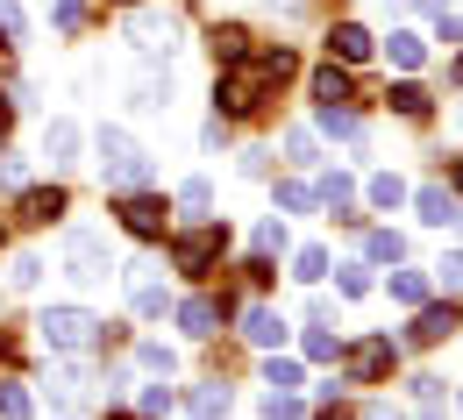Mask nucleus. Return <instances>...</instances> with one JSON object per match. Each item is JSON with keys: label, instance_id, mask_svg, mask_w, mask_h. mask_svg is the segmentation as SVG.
<instances>
[{"label": "nucleus", "instance_id": "1", "mask_svg": "<svg viewBox=\"0 0 463 420\" xmlns=\"http://www.w3.org/2000/svg\"><path fill=\"white\" fill-rule=\"evenodd\" d=\"M292 79V51H242L235 64H222V79H214V115H257L264 107V93H279Z\"/></svg>", "mask_w": 463, "mask_h": 420}, {"label": "nucleus", "instance_id": "2", "mask_svg": "<svg viewBox=\"0 0 463 420\" xmlns=\"http://www.w3.org/2000/svg\"><path fill=\"white\" fill-rule=\"evenodd\" d=\"M100 179H108V192H143L150 185V150L128 128H100Z\"/></svg>", "mask_w": 463, "mask_h": 420}, {"label": "nucleus", "instance_id": "3", "mask_svg": "<svg viewBox=\"0 0 463 420\" xmlns=\"http://www.w3.org/2000/svg\"><path fill=\"white\" fill-rule=\"evenodd\" d=\"M36 328H43V342L64 350V357H79V350H93V342H100V321H93L86 306H43V313H36Z\"/></svg>", "mask_w": 463, "mask_h": 420}, {"label": "nucleus", "instance_id": "4", "mask_svg": "<svg viewBox=\"0 0 463 420\" xmlns=\"http://www.w3.org/2000/svg\"><path fill=\"white\" fill-rule=\"evenodd\" d=\"M222 249H229V229L207 221V229H185V236L172 242V264L185 271V278H207V271L222 264Z\"/></svg>", "mask_w": 463, "mask_h": 420}, {"label": "nucleus", "instance_id": "5", "mask_svg": "<svg viewBox=\"0 0 463 420\" xmlns=\"http://www.w3.org/2000/svg\"><path fill=\"white\" fill-rule=\"evenodd\" d=\"M64 271H71L79 285H100V278L115 271V257H108V236H100V229H71V236H64Z\"/></svg>", "mask_w": 463, "mask_h": 420}, {"label": "nucleus", "instance_id": "6", "mask_svg": "<svg viewBox=\"0 0 463 420\" xmlns=\"http://www.w3.org/2000/svg\"><path fill=\"white\" fill-rule=\"evenodd\" d=\"M121 229L136 242H157L165 236V200H157L150 185H143V192H121Z\"/></svg>", "mask_w": 463, "mask_h": 420}, {"label": "nucleus", "instance_id": "7", "mask_svg": "<svg viewBox=\"0 0 463 420\" xmlns=\"http://www.w3.org/2000/svg\"><path fill=\"white\" fill-rule=\"evenodd\" d=\"M172 14H157V7H136V14H128V43H136V51H143V58H157V51H172Z\"/></svg>", "mask_w": 463, "mask_h": 420}, {"label": "nucleus", "instance_id": "8", "mask_svg": "<svg viewBox=\"0 0 463 420\" xmlns=\"http://www.w3.org/2000/svg\"><path fill=\"white\" fill-rule=\"evenodd\" d=\"M413 207H420V221H428V229H463V200L449 192V185H420V192H413Z\"/></svg>", "mask_w": 463, "mask_h": 420}, {"label": "nucleus", "instance_id": "9", "mask_svg": "<svg viewBox=\"0 0 463 420\" xmlns=\"http://www.w3.org/2000/svg\"><path fill=\"white\" fill-rule=\"evenodd\" d=\"M385 370H392V342H385V335H371V342L349 350V378H356V385H378Z\"/></svg>", "mask_w": 463, "mask_h": 420}, {"label": "nucleus", "instance_id": "10", "mask_svg": "<svg viewBox=\"0 0 463 420\" xmlns=\"http://www.w3.org/2000/svg\"><path fill=\"white\" fill-rule=\"evenodd\" d=\"M79 143H86L79 121H64V115L43 128V157H51V172H71V164H79Z\"/></svg>", "mask_w": 463, "mask_h": 420}, {"label": "nucleus", "instance_id": "11", "mask_svg": "<svg viewBox=\"0 0 463 420\" xmlns=\"http://www.w3.org/2000/svg\"><path fill=\"white\" fill-rule=\"evenodd\" d=\"M14 214H22L29 229H51V221H58V214H64V185H29Z\"/></svg>", "mask_w": 463, "mask_h": 420}, {"label": "nucleus", "instance_id": "12", "mask_svg": "<svg viewBox=\"0 0 463 420\" xmlns=\"http://www.w3.org/2000/svg\"><path fill=\"white\" fill-rule=\"evenodd\" d=\"M328 58L335 64H364L371 58V29H364V22H335V29H328Z\"/></svg>", "mask_w": 463, "mask_h": 420}, {"label": "nucleus", "instance_id": "13", "mask_svg": "<svg viewBox=\"0 0 463 420\" xmlns=\"http://www.w3.org/2000/svg\"><path fill=\"white\" fill-rule=\"evenodd\" d=\"M128 300H136L143 321H157V313H165V285L150 278V264H128Z\"/></svg>", "mask_w": 463, "mask_h": 420}, {"label": "nucleus", "instance_id": "14", "mask_svg": "<svg viewBox=\"0 0 463 420\" xmlns=\"http://www.w3.org/2000/svg\"><path fill=\"white\" fill-rule=\"evenodd\" d=\"M128 107H136V115H165V107H172V71H150V79H136Z\"/></svg>", "mask_w": 463, "mask_h": 420}, {"label": "nucleus", "instance_id": "15", "mask_svg": "<svg viewBox=\"0 0 463 420\" xmlns=\"http://www.w3.org/2000/svg\"><path fill=\"white\" fill-rule=\"evenodd\" d=\"M242 335H250L257 350H286V321H279L271 306H250V313H242Z\"/></svg>", "mask_w": 463, "mask_h": 420}, {"label": "nucleus", "instance_id": "16", "mask_svg": "<svg viewBox=\"0 0 463 420\" xmlns=\"http://www.w3.org/2000/svg\"><path fill=\"white\" fill-rule=\"evenodd\" d=\"M449 328H457V306H420L413 313V342H449Z\"/></svg>", "mask_w": 463, "mask_h": 420}, {"label": "nucleus", "instance_id": "17", "mask_svg": "<svg viewBox=\"0 0 463 420\" xmlns=\"http://www.w3.org/2000/svg\"><path fill=\"white\" fill-rule=\"evenodd\" d=\"M214 321H222V306H214V300H185V306H178V328H185L193 342H207Z\"/></svg>", "mask_w": 463, "mask_h": 420}, {"label": "nucleus", "instance_id": "18", "mask_svg": "<svg viewBox=\"0 0 463 420\" xmlns=\"http://www.w3.org/2000/svg\"><path fill=\"white\" fill-rule=\"evenodd\" d=\"M314 100H321V107H349V71L343 64H321V71H314Z\"/></svg>", "mask_w": 463, "mask_h": 420}, {"label": "nucleus", "instance_id": "19", "mask_svg": "<svg viewBox=\"0 0 463 420\" xmlns=\"http://www.w3.org/2000/svg\"><path fill=\"white\" fill-rule=\"evenodd\" d=\"M207 51H214V58H222V64H235V58H242V51H250V36H242L235 22H214V29H207Z\"/></svg>", "mask_w": 463, "mask_h": 420}, {"label": "nucleus", "instance_id": "20", "mask_svg": "<svg viewBox=\"0 0 463 420\" xmlns=\"http://www.w3.org/2000/svg\"><path fill=\"white\" fill-rule=\"evenodd\" d=\"M193 420H229V385H222V378L193 392Z\"/></svg>", "mask_w": 463, "mask_h": 420}, {"label": "nucleus", "instance_id": "21", "mask_svg": "<svg viewBox=\"0 0 463 420\" xmlns=\"http://www.w3.org/2000/svg\"><path fill=\"white\" fill-rule=\"evenodd\" d=\"M364 257H371V264H400L406 242L392 236V229H371V236H364Z\"/></svg>", "mask_w": 463, "mask_h": 420}, {"label": "nucleus", "instance_id": "22", "mask_svg": "<svg viewBox=\"0 0 463 420\" xmlns=\"http://www.w3.org/2000/svg\"><path fill=\"white\" fill-rule=\"evenodd\" d=\"M364 200H371V207H400V200H406V179H400V172H378V179L364 185Z\"/></svg>", "mask_w": 463, "mask_h": 420}, {"label": "nucleus", "instance_id": "23", "mask_svg": "<svg viewBox=\"0 0 463 420\" xmlns=\"http://www.w3.org/2000/svg\"><path fill=\"white\" fill-rule=\"evenodd\" d=\"M385 100H392V107H400L406 121H428V107H435V100H428V93H420V86H392V93H385Z\"/></svg>", "mask_w": 463, "mask_h": 420}, {"label": "nucleus", "instance_id": "24", "mask_svg": "<svg viewBox=\"0 0 463 420\" xmlns=\"http://www.w3.org/2000/svg\"><path fill=\"white\" fill-rule=\"evenodd\" d=\"M321 271H328V249H321V242H307V249L292 257V278H299V285H314Z\"/></svg>", "mask_w": 463, "mask_h": 420}, {"label": "nucleus", "instance_id": "25", "mask_svg": "<svg viewBox=\"0 0 463 420\" xmlns=\"http://www.w3.org/2000/svg\"><path fill=\"white\" fill-rule=\"evenodd\" d=\"M392 300L400 306H428V278H420V271H392Z\"/></svg>", "mask_w": 463, "mask_h": 420}, {"label": "nucleus", "instance_id": "26", "mask_svg": "<svg viewBox=\"0 0 463 420\" xmlns=\"http://www.w3.org/2000/svg\"><path fill=\"white\" fill-rule=\"evenodd\" d=\"M392 64H406V71H413V64H428V43H420L413 29H392Z\"/></svg>", "mask_w": 463, "mask_h": 420}, {"label": "nucleus", "instance_id": "27", "mask_svg": "<svg viewBox=\"0 0 463 420\" xmlns=\"http://www.w3.org/2000/svg\"><path fill=\"white\" fill-rule=\"evenodd\" d=\"M321 128H328V135H343V143H356V135H364L356 107H321Z\"/></svg>", "mask_w": 463, "mask_h": 420}, {"label": "nucleus", "instance_id": "28", "mask_svg": "<svg viewBox=\"0 0 463 420\" xmlns=\"http://www.w3.org/2000/svg\"><path fill=\"white\" fill-rule=\"evenodd\" d=\"M314 200H321V192H314V185H299V179L279 185V207H286V214H314Z\"/></svg>", "mask_w": 463, "mask_h": 420}, {"label": "nucleus", "instance_id": "29", "mask_svg": "<svg viewBox=\"0 0 463 420\" xmlns=\"http://www.w3.org/2000/svg\"><path fill=\"white\" fill-rule=\"evenodd\" d=\"M136 363H143L150 378H172V370H178V357L165 350V342H143V350H136Z\"/></svg>", "mask_w": 463, "mask_h": 420}, {"label": "nucleus", "instance_id": "30", "mask_svg": "<svg viewBox=\"0 0 463 420\" xmlns=\"http://www.w3.org/2000/svg\"><path fill=\"white\" fill-rule=\"evenodd\" d=\"M264 385H271V392H299V363L271 357V363H264Z\"/></svg>", "mask_w": 463, "mask_h": 420}, {"label": "nucleus", "instance_id": "31", "mask_svg": "<svg viewBox=\"0 0 463 420\" xmlns=\"http://www.w3.org/2000/svg\"><path fill=\"white\" fill-rule=\"evenodd\" d=\"M321 200H328V207L343 214L349 200H356V179H349V172H328V179H321Z\"/></svg>", "mask_w": 463, "mask_h": 420}, {"label": "nucleus", "instance_id": "32", "mask_svg": "<svg viewBox=\"0 0 463 420\" xmlns=\"http://www.w3.org/2000/svg\"><path fill=\"white\" fill-rule=\"evenodd\" d=\"M178 207H185V214H207V207H214V185H207V179H185V185H178Z\"/></svg>", "mask_w": 463, "mask_h": 420}, {"label": "nucleus", "instance_id": "33", "mask_svg": "<svg viewBox=\"0 0 463 420\" xmlns=\"http://www.w3.org/2000/svg\"><path fill=\"white\" fill-rule=\"evenodd\" d=\"M286 157H292V164H314V157H321L314 128H292V135H286Z\"/></svg>", "mask_w": 463, "mask_h": 420}, {"label": "nucleus", "instance_id": "34", "mask_svg": "<svg viewBox=\"0 0 463 420\" xmlns=\"http://www.w3.org/2000/svg\"><path fill=\"white\" fill-rule=\"evenodd\" d=\"M136 414H143V420H165V414H172V392H165V385H143Z\"/></svg>", "mask_w": 463, "mask_h": 420}, {"label": "nucleus", "instance_id": "35", "mask_svg": "<svg viewBox=\"0 0 463 420\" xmlns=\"http://www.w3.org/2000/svg\"><path fill=\"white\" fill-rule=\"evenodd\" d=\"M36 278H43V257H14V264H7V285H22V293H29Z\"/></svg>", "mask_w": 463, "mask_h": 420}, {"label": "nucleus", "instance_id": "36", "mask_svg": "<svg viewBox=\"0 0 463 420\" xmlns=\"http://www.w3.org/2000/svg\"><path fill=\"white\" fill-rule=\"evenodd\" d=\"M264 420H299V392H264Z\"/></svg>", "mask_w": 463, "mask_h": 420}, {"label": "nucleus", "instance_id": "37", "mask_svg": "<svg viewBox=\"0 0 463 420\" xmlns=\"http://www.w3.org/2000/svg\"><path fill=\"white\" fill-rule=\"evenodd\" d=\"M0 420H29V392L22 385H0Z\"/></svg>", "mask_w": 463, "mask_h": 420}, {"label": "nucleus", "instance_id": "38", "mask_svg": "<svg viewBox=\"0 0 463 420\" xmlns=\"http://www.w3.org/2000/svg\"><path fill=\"white\" fill-rule=\"evenodd\" d=\"M307 357H314V363H335V335H328V328H307Z\"/></svg>", "mask_w": 463, "mask_h": 420}, {"label": "nucleus", "instance_id": "39", "mask_svg": "<svg viewBox=\"0 0 463 420\" xmlns=\"http://www.w3.org/2000/svg\"><path fill=\"white\" fill-rule=\"evenodd\" d=\"M279 249H286V229H279V221H264V229H257V257H264V264H271V257H279Z\"/></svg>", "mask_w": 463, "mask_h": 420}, {"label": "nucleus", "instance_id": "40", "mask_svg": "<svg viewBox=\"0 0 463 420\" xmlns=\"http://www.w3.org/2000/svg\"><path fill=\"white\" fill-rule=\"evenodd\" d=\"M335 285H343L349 300H364V293H371V271H364V264H343V278H335Z\"/></svg>", "mask_w": 463, "mask_h": 420}, {"label": "nucleus", "instance_id": "41", "mask_svg": "<svg viewBox=\"0 0 463 420\" xmlns=\"http://www.w3.org/2000/svg\"><path fill=\"white\" fill-rule=\"evenodd\" d=\"M58 29H64V36L86 29V0H58Z\"/></svg>", "mask_w": 463, "mask_h": 420}, {"label": "nucleus", "instance_id": "42", "mask_svg": "<svg viewBox=\"0 0 463 420\" xmlns=\"http://www.w3.org/2000/svg\"><path fill=\"white\" fill-rule=\"evenodd\" d=\"M435 271H442V285H449V293H463V249H449Z\"/></svg>", "mask_w": 463, "mask_h": 420}, {"label": "nucleus", "instance_id": "43", "mask_svg": "<svg viewBox=\"0 0 463 420\" xmlns=\"http://www.w3.org/2000/svg\"><path fill=\"white\" fill-rule=\"evenodd\" d=\"M0 36H7V43L22 36V0H0Z\"/></svg>", "mask_w": 463, "mask_h": 420}, {"label": "nucleus", "instance_id": "44", "mask_svg": "<svg viewBox=\"0 0 463 420\" xmlns=\"http://www.w3.org/2000/svg\"><path fill=\"white\" fill-rule=\"evenodd\" d=\"M200 143H207V150H222V143H229V115L207 121V128H200Z\"/></svg>", "mask_w": 463, "mask_h": 420}, {"label": "nucleus", "instance_id": "45", "mask_svg": "<svg viewBox=\"0 0 463 420\" xmlns=\"http://www.w3.org/2000/svg\"><path fill=\"white\" fill-rule=\"evenodd\" d=\"M0 185H22V157H7V150H0Z\"/></svg>", "mask_w": 463, "mask_h": 420}, {"label": "nucleus", "instance_id": "46", "mask_svg": "<svg viewBox=\"0 0 463 420\" xmlns=\"http://www.w3.org/2000/svg\"><path fill=\"white\" fill-rule=\"evenodd\" d=\"M420 7H428V14H435V22H442V14H449V0H420Z\"/></svg>", "mask_w": 463, "mask_h": 420}, {"label": "nucleus", "instance_id": "47", "mask_svg": "<svg viewBox=\"0 0 463 420\" xmlns=\"http://www.w3.org/2000/svg\"><path fill=\"white\" fill-rule=\"evenodd\" d=\"M7 121H14V107H7V100H0V143H7Z\"/></svg>", "mask_w": 463, "mask_h": 420}, {"label": "nucleus", "instance_id": "48", "mask_svg": "<svg viewBox=\"0 0 463 420\" xmlns=\"http://www.w3.org/2000/svg\"><path fill=\"white\" fill-rule=\"evenodd\" d=\"M364 420H400V414H392V406H371V414H364Z\"/></svg>", "mask_w": 463, "mask_h": 420}, {"label": "nucleus", "instance_id": "49", "mask_svg": "<svg viewBox=\"0 0 463 420\" xmlns=\"http://www.w3.org/2000/svg\"><path fill=\"white\" fill-rule=\"evenodd\" d=\"M271 7H299V0H271Z\"/></svg>", "mask_w": 463, "mask_h": 420}, {"label": "nucleus", "instance_id": "50", "mask_svg": "<svg viewBox=\"0 0 463 420\" xmlns=\"http://www.w3.org/2000/svg\"><path fill=\"white\" fill-rule=\"evenodd\" d=\"M457 192H463V164H457Z\"/></svg>", "mask_w": 463, "mask_h": 420}, {"label": "nucleus", "instance_id": "51", "mask_svg": "<svg viewBox=\"0 0 463 420\" xmlns=\"http://www.w3.org/2000/svg\"><path fill=\"white\" fill-rule=\"evenodd\" d=\"M0 242H7V221H0Z\"/></svg>", "mask_w": 463, "mask_h": 420}, {"label": "nucleus", "instance_id": "52", "mask_svg": "<svg viewBox=\"0 0 463 420\" xmlns=\"http://www.w3.org/2000/svg\"><path fill=\"white\" fill-rule=\"evenodd\" d=\"M121 7H136V0H121Z\"/></svg>", "mask_w": 463, "mask_h": 420}, {"label": "nucleus", "instance_id": "53", "mask_svg": "<svg viewBox=\"0 0 463 420\" xmlns=\"http://www.w3.org/2000/svg\"><path fill=\"white\" fill-rule=\"evenodd\" d=\"M457 79H463V64H457Z\"/></svg>", "mask_w": 463, "mask_h": 420}]
</instances>
